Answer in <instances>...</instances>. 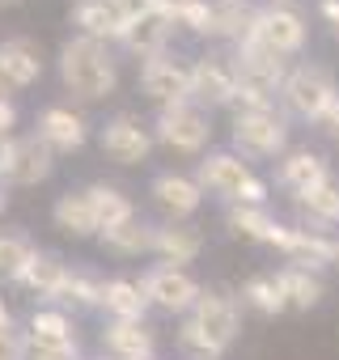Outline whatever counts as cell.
Instances as JSON below:
<instances>
[{"mask_svg":"<svg viewBox=\"0 0 339 360\" xmlns=\"http://www.w3.org/2000/svg\"><path fill=\"white\" fill-rule=\"evenodd\" d=\"M238 330H242V309H238V301L234 297H225V292H200V301H196V309L187 314V322H183V330H179V343L187 347V352H196L200 360H217L234 339H238Z\"/></svg>","mask_w":339,"mask_h":360,"instance_id":"obj_1","label":"cell"},{"mask_svg":"<svg viewBox=\"0 0 339 360\" xmlns=\"http://www.w3.org/2000/svg\"><path fill=\"white\" fill-rule=\"evenodd\" d=\"M60 81H64L81 102H98V98L115 94L119 68H115L106 43L77 34V39H68V43L60 47Z\"/></svg>","mask_w":339,"mask_h":360,"instance_id":"obj_2","label":"cell"},{"mask_svg":"<svg viewBox=\"0 0 339 360\" xmlns=\"http://www.w3.org/2000/svg\"><path fill=\"white\" fill-rule=\"evenodd\" d=\"M280 102H284L288 115L309 119V123H322L335 110V102H339V81L331 77L326 64H309L305 60V64L288 68V77L280 85Z\"/></svg>","mask_w":339,"mask_h":360,"instance_id":"obj_3","label":"cell"},{"mask_svg":"<svg viewBox=\"0 0 339 360\" xmlns=\"http://www.w3.org/2000/svg\"><path fill=\"white\" fill-rule=\"evenodd\" d=\"M250 39L263 43L267 51H276L280 60H288V56H301V51H305L309 26H305V13L293 5V0H271V5L255 9Z\"/></svg>","mask_w":339,"mask_h":360,"instance_id":"obj_4","label":"cell"},{"mask_svg":"<svg viewBox=\"0 0 339 360\" xmlns=\"http://www.w3.org/2000/svg\"><path fill=\"white\" fill-rule=\"evenodd\" d=\"M229 140H234V153H242L246 161L284 157V148H288V119L276 106H267V110H238Z\"/></svg>","mask_w":339,"mask_h":360,"instance_id":"obj_5","label":"cell"},{"mask_svg":"<svg viewBox=\"0 0 339 360\" xmlns=\"http://www.w3.org/2000/svg\"><path fill=\"white\" fill-rule=\"evenodd\" d=\"M153 136L165 148H174V153H204L208 140H212V123H208V110L204 106L179 102V106H161Z\"/></svg>","mask_w":339,"mask_h":360,"instance_id":"obj_6","label":"cell"},{"mask_svg":"<svg viewBox=\"0 0 339 360\" xmlns=\"http://www.w3.org/2000/svg\"><path fill=\"white\" fill-rule=\"evenodd\" d=\"M144 292H148V301L157 305V309H165V314H191L196 309V301H200V280L187 271V267H174V263H157V267H148L144 271Z\"/></svg>","mask_w":339,"mask_h":360,"instance_id":"obj_7","label":"cell"},{"mask_svg":"<svg viewBox=\"0 0 339 360\" xmlns=\"http://www.w3.org/2000/svg\"><path fill=\"white\" fill-rule=\"evenodd\" d=\"M191 102L196 106H234L238 102V68L234 56H200L191 64Z\"/></svg>","mask_w":339,"mask_h":360,"instance_id":"obj_8","label":"cell"},{"mask_svg":"<svg viewBox=\"0 0 339 360\" xmlns=\"http://www.w3.org/2000/svg\"><path fill=\"white\" fill-rule=\"evenodd\" d=\"M140 89L157 106L191 102V64L174 60V56H153V60L140 64Z\"/></svg>","mask_w":339,"mask_h":360,"instance_id":"obj_9","label":"cell"},{"mask_svg":"<svg viewBox=\"0 0 339 360\" xmlns=\"http://www.w3.org/2000/svg\"><path fill=\"white\" fill-rule=\"evenodd\" d=\"M250 178H255V169H250V161L242 153H208L200 161V169H196V183L204 191L229 200V204H238V195H242V187Z\"/></svg>","mask_w":339,"mask_h":360,"instance_id":"obj_10","label":"cell"},{"mask_svg":"<svg viewBox=\"0 0 339 360\" xmlns=\"http://www.w3.org/2000/svg\"><path fill=\"white\" fill-rule=\"evenodd\" d=\"M276 250L297 263V267H309V271H322L335 263V250H339V238L322 233V229H305V225H284Z\"/></svg>","mask_w":339,"mask_h":360,"instance_id":"obj_11","label":"cell"},{"mask_svg":"<svg viewBox=\"0 0 339 360\" xmlns=\"http://www.w3.org/2000/svg\"><path fill=\"white\" fill-rule=\"evenodd\" d=\"M148 148H153V136L136 115H115L102 127V153L119 165H140L148 157Z\"/></svg>","mask_w":339,"mask_h":360,"instance_id":"obj_12","label":"cell"},{"mask_svg":"<svg viewBox=\"0 0 339 360\" xmlns=\"http://www.w3.org/2000/svg\"><path fill=\"white\" fill-rule=\"evenodd\" d=\"M148 195L157 200L161 212H170L174 221L196 217L200 204H204V187L196 183V178H187V174H174V169H170V174H157L153 187H148Z\"/></svg>","mask_w":339,"mask_h":360,"instance_id":"obj_13","label":"cell"},{"mask_svg":"<svg viewBox=\"0 0 339 360\" xmlns=\"http://www.w3.org/2000/svg\"><path fill=\"white\" fill-rule=\"evenodd\" d=\"M170 34H174V18H170L165 9H148V13H140V18H132V22H127V30H123V39H119V43H123L127 51H136V56L153 60V56H165Z\"/></svg>","mask_w":339,"mask_h":360,"instance_id":"obj_14","label":"cell"},{"mask_svg":"<svg viewBox=\"0 0 339 360\" xmlns=\"http://www.w3.org/2000/svg\"><path fill=\"white\" fill-rule=\"evenodd\" d=\"M276 178H280V187H288L293 195H305V191L322 187L326 178H331V165L314 148H293V153L280 157V174Z\"/></svg>","mask_w":339,"mask_h":360,"instance_id":"obj_15","label":"cell"},{"mask_svg":"<svg viewBox=\"0 0 339 360\" xmlns=\"http://www.w3.org/2000/svg\"><path fill=\"white\" fill-rule=\"evenodd\" d=\"M43 77V56L30 39H5L0 43V85L26 89Z\"/></svg>","mask_w":339,"mask_h":360,"instance_id":"obj_16","label":"cell"},{"mask_svg":"<svg viewBox=\"0 0 339 360\" xmlns=\"http://www.w3.org/2000/svg\"><path fill=\"white\" fill-rule=\"evenodd\" d=\"M51 165H56V153L39 136H26V140H13V157H9L5 174L18 187H34V183H43V178L51 174Z\"/></svg>","mask_w":339,"mask_h":360,"instance_id":"obj_17","label":"cell"},{"mask_svg":"<svg viewBox=\"0 0 339 360\" xmlns=\"http://www.w3.org/2000/svg\"><path fill=\"white\" fill-rule=\"evenodd\" d=\"M39 140L56 153H77L85 144V119L72 110V106H47L39 115Z\"/></svg>","mask_w":339,"mask_h":360,"instance_id":"obj_18","label":"cell"},{"mask_svg":"<svg viewBox=\"0 0 339 360\" xmlns=\"http://www.w3.org/2000/svg\"><path fill=\"white\" fill-rule=\"evenodd\" d=\"M72 26H77L85 39L106 43V39H123L127 18L110 5V0H77V5H72Z\"/></svg>","mask_w":339,"mask_h":360,"instance_id":"obj_19","label":"cell"},{"mask_svg":"<svg viewBox=\"0 0 339 360\" xmlns=\"http://www.w3.org/2000/svg\"><path fill=\"white\" fill-rule=\"evenodd\" d=\"M293 204H297V217H301V225L305 229H331V225H339V183L335 178H326L322 187H314V191H305V195H293Z\"/></svg>","mask_w":339,"mask_h":360,"instance_id":"obj_20","label":"cell"},{"mask_svg":"<svg viewBox=\"0 0 339 360\" xmlns=\"http://www.w3.org/2000/svg\"><path fill=\"white\" fill-rule=\"evenodd\" d=\"M225 225H229V233H238L246 242H263V246H276L284 233V225L267 208H250V204H234L225 212Z\"/></svg>","mask_w":339,"mask_h":360,"instance_id":"obj_21","label":"cell"},{"mask_svg":"<svg viewBox=\"0 0 339 360\" xmlns=\"http://www.w3.org/2000/svg\"><path fill=\"white\" fill-rule=\"evenodd\" d=\"M102 347L115 360H153V330L144 322H110L102 330Z\"/></svg>","mask_w":339,"mask_h":360,"instance_id":"obj_22","label":"cell"},{"mask_svg":"<svg viewBox=\"0 0 339 360\" xmlns=\"http://www.w3.org/2000/svg\"><path fill=\"white\" fill-rule=\"evenodd\" d=\"M148 305L153 301H148L144 284H136V280H106V288H102V309L115 322H144Z\"/></svg>","mask_w":339,"mask_h":360,"instance_id":"obj_23","label":"cell"},{"mask_svg":"<svg viewBox=\"0 0 339 360\" xmlns=\"http://www.w3.org/2000/svg\"><path fill=\"white\" fill-rule=\"evenodd\" d=\"M153 250H157L165 263L183 267V263H196V259L204 255V233H200L196 225H161Z\"/></svg>","mask_w":339,"mask_h":360,"instance_id":"obj_24","label":"cell"},{"mask_svg":"<svg viewBox=\"0 0 339 360\" xmlns=\"http://www.w3.org/2000/svg\"><path fill=\"white\" fill-rule=\"evenodd\" d=\"M280 284H284V297H288V309H318L322 297H326V284H322V271H309V267H297V263H284L280 271Z\"/></svg>","mask_w":339,"mask_h":360,"instance_id":"obj_25","label":"cell"},{"mask_svg":"<svg viewBox=\"0 0 339 360\" xmlns=\"http://www.w3.org/2000/svg\"><path fill=\"white\" fill-rule=\"evenodd\" d=\"M30 343L34 352H77V330L60 309H39L30 318Z\"/></svg>","mask_w":339,"mask_h":360,"instance_id":"obj_26","label":"cell"},{"mask_svg":"<svg viewBox=\"0 0 339 360\" xmlns=\"http://www.w3.org/2000/svg\"><path fill=\"white\" fill-rule=\"evenodd\" d=\"M51 217H56V229H64L68 238L102 233V225H98L94 204H89V195H85V191H68V195H60V200H56V208H51Z\"/></svg>","mask_w":339,"mask_h":360,"instance_id":"obj_27","label":"cell"},{"mask_svg":"<svg viewBox=\"0 0 339 360\" xmlns=\"http://www.w3.org/2000/svg\"><path fill=\"white\" fill-rule=\"evenodd\" d=\"M98 238H102V246H106L110 255H144V250H153L157 229L144 225L140 217H132V221H123V225H115V229H102Z\"/></svg>","mask_w":339,"mask_h":360,"instance_id":"obj_28","label":"cell"},{"mask_svg":"<svg viewBox=\"0 0 339 360\" xmlns=\"http://www.w3.org/2000/svg\"><path fill=\"white\" fill-rule=\"evenodd\" d=\"M85 195H89V204H94V217H98L102 229H115V225H123V221L136 217L132 200H127L119 187H110V183H94V187H85Z\"/></svg>","mask_w":339,"mask_h":360,"instance_id":"obj_29","label":"cell"},{"mask_svg":"<svg viewBox=\"0 0 339 360\" xmlns=\"http://www.w3.org/2000/svg\"><path fill=\"white\" fill-rule=\"evenodd\" d=\"M242 305L259 309L263 318H280V314L288 309V297H284L280 276H250V280L242 284Z\"/></svg>","mask_w":339,"mask_h":360,"instance_id":"obj_30","label":"cell"},{"mask_svg":"<svg viewBox=\"0 0 339 360\" xmlns=\"http://www.w3.org/2000/svg\"><path fill=\"white\" fill-rule=\"evenodd\" d=\"M64 280H68V267H64V259H56V255H34V263H30L26 276H22L26 288H34L39 297H51V301L60 297Z\"/></svg>","mask_w":339,"mask_h":360,"instance_id":"obj_31","label":"cell"},{"mask_svg":"<svg viewBox=\"0 0 339 360\" xmlns=\"http://www.w3.org/2000/svg\"><path fill=\"white\" fill-rule=\"evenodd\" d=\"M250 26H255V9H246V5H217V13H212V39H225L234 47L250 34Z\"/></svg>","mask_w":339,"mask_h":360,"instance_id":"obj_32","label":"cell"},{"mask_svg":"<svg viewBox=\"0 0 339 360\" xmlns=\"http://www.w3.org/2000/svg\"><path fill=\"white\" fill-rule=\"evenodd\" d=\"M34 246H30V238H22V233H0V271H5L9 280H22L26 276V267L34 263Z\"/></svg>","mask_w":339,"mask_h":360,"instance_id":"obj_33","label":"cell"},{"mask_svg":"<svg viewBox=\"0 0 339 360\" xmlns=\"http://www.w3.org/2000/svg\"><path fill=\"white\" fill-rule=\"evenodd\" d=\"M212 13H217V5H208V0H170V18H174V26H183L191 34H208L212 39Z\"/></svg>","mask_w":339,"mask_h":360,"instance_id":"obj_34","label":"cell"},{"mask_svg":"<svg viewBox=\"0 0 339 360\" xmlns=\"http://www.w3.org/2000/svg\"><path fill=\"white\" fill-rule=\"evenodd\" d=\"M102 280L98 276H89V271H68V280H64V288H60V297L56 301H68V305H81V309H89V305H102Z\"/></svg>","mask_w":339,"mask_h":360,"instance_id":"obj_35","label":"cell"},{"mask_svg":"<svg viewBox=\"0 0 339 360\" xmlns=\"http://www.w3.org/2000/svg\"><path fill=\"white\" fill-rule=\"evenodd\" d=\"M0 360H26V339L18 330H0Z\"/></svg>","mask_w":339,"mask_h":360,"instance_id":"obj_36","label":"cell"},{"mask_svg":"<svg viewBox=\"0 0 339 360\" xmlns=\"http://www.w3.org/2000/svg\"><path fill=\"white\" fill-rule=\"evenodd\" d=\"M110 5L132 22V18H140V13H148V9H157V0H110Z\"/></svg>","mask_w":339,"mask_h":360,"instance_id":"obj_37","label":"cell"},{"mask_svg":"<svg viewBox=\"0 0 339 360\" xmlns=\"http://www.w3.org/2000/svg\"><path fill=\"white\" fill-rule=\"evenodd\" d=\"M318 13L326 18L331 30H339V0H318Z\"/></svg>","mask_w":339,"mask_h":360,"instance_id":"obj_38","label":"cell"},{"mask_svg":"<svg viewBox=\"0 0 339 360\" xmlns=\"http://www.w3.org/2000/svg\"><path fill=\"white\" fill-rule=\"evenodd\" d=\"M13 119H18V110H13V102L0 94V131H9L13 127Z\"/></svg>","mask_w":339,"mask_h":360,"instance_id":"obj_39","label":"cell"},{"mask_svg":"<svg viewBox=\"0 0 339 360\" xmlns=\"http://www.w3.org/2000/svg\"><path fill=\"white\" fill-rule=\"evenodd\" d=\"M9 157H13V140H9V131H0V174H5Z\"/></svg>","mask_w":339,"mask_h":360,"instance_id":"obj_40","label":"cell"},{"mask_svg":"<svg viewBox=\"0 0 339 360\" xmlns=\"http://www.w3.org/2000/svg\"><path fill=\"white\" fill-rule=\"evenodd\" d=\"M322 123H326V131H331V136L339 140V102H335V110H331V115H326Z\"/></svg>","mask_w":339,"mask_h":360,"instance_id":"obj_41","label":"cell"},{"mask_svg":"<svg viewBox=\"0 0 339 360\" xmlns=\"http://www.w3.org/2000/svg\"><path fill=\"white\" fill-rule=\"evenodd\" d=\"M34 360H77V352H39Z\"/></svg>","mask_w":339,"mask_h":360,"instance_id":"obj_42","label":"cell"},{"mask_svg":"<svg viewBox=\"0 0 339 360\" xmlns=\"http://www.w3.org/2000/svg\"><path fill=\"white\" fill-rule=\"evenodd\" d=\"M9 208V174H0V212Z\"/></svg>","mask_w":339,"mask_h":360,"instance_id":"obj_43","label":"cell"},{"mask_svg":"<svg viewBox=\"0 0 339 360\" xmlns=\"http://www.w3.org/2000/svg\"><path fill=\"white\" fill-rule=\"evenodd\" d=\"M0 330H9V309H5V297H0Z\"/></svg>","mask_w":339,"mask_h":360,"instance_id":"obj_44","label":"cell"},{"mask_svg":"<svg viewBox=\"0 0 339 360\" xmlns=\"http://www.w3.org/2000/svg\"><path fill=\"white\" fill-rule=\"evenodd\" d=\"M217 5H246V0H217Z\"/></svg>","mask_w":339,"mask_h":360,"instance_id":"obj_45","label":"cell"},{"mask_svg":"<svg viewBox=\"0 0 339 360\" xmlns=\"http://www.w3.org/2000/svg\"><path fill=\"white\" fill-rule=\"evenodd\" d=\"M5 5H18V0H0V9H5Z\"/></svg>","mask_w":339,"mask_h":360,"instance_id":"obj_46","label":"cell"},{"mask_svg":"<svg viewBox=\"0 0 339 360\" xmlns=\"http://www.w3.org/2000/svg\"><path fill=\"white\" fill-rule=\"evenodd\" d=\"M335 267H339V250H335Z\"/></svg>","mask_w":339,"mask_h":360,"instance_id":"obj_47","label":"cell"},{"mask_svg":"<svg viewBox=\"0 0 339 360\" xmlns=\"http://www.w3.org/2000/svg\"><path fill=\"white\" fill-rule=\"evenodd\" d=\"M335 34H339V30H335Z\"/></svg>","mask_w":339,"mask_h":360,"instance_id":"obj_48","label":"cell"}]
</instances>
